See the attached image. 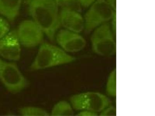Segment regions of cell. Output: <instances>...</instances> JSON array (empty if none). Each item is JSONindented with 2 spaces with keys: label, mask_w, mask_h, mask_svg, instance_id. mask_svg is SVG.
<instances>
[{
  "label": "cell",
  "mask_w": 155,
  "mask_h": 116,
  "mask_svg": "<svg viewBox=\"0 0 155 116\" xmlns=\"http://www.w3.org/2000/svg\"><path fill=\"white\" fill-rule=\"evenodd\" d=\"M0 81L11 93L17 94L28 87L30 82L14 63L0 59Z\"/></svg>",
  "instance_id": "cell-3"
},
{
  "label": "cell",
  "mask_w": 155,
  "mask_h": 116,
  "mask_svg": "<svg viewBox=\"0 0 155 116\" xmlns=\"http://www.w3.org/2000/svg\"><path fill=\"white\" fill-rule=\"evenodd\" d=\"M21 44L16 29L10 31L0 40V56L12 61H17L21 56Z\"/></svg>",
  "instance_id": "cell-9"
},
{
  "label": "cell",
  "mask_w": 155,
  "mask_h": 116,
  "mask_svg": "<svg viewBox=\"0 0 155 116\" xmlns=\"http://www.w3.org/2000/svg\"><path fill=\"white\" fill-rule=\"evenodd\" d=\"M23 0H0V14L13 22L18 16Z\"/></svg>",
  "instance_id": "cell-11"
},
{
  "label": "cell",
  "mask_w": 155,
  "mask_h": 116,
  "mask_svg": "<svg viewBox=\"0 0 155 116\" xmlns=\"http://www.w3.org/2000/svg\"><path fill=\"white\" fill-rule=\"evenodd\" d=\"M114 34L109 23L94 30L91 37L93 51L102 56H110L114 55L116 46Z\"/></svg>",
  "instance_id": "cell-5"
},
{
  "label": "cell",
  "mask_w": 155,
  "mask_h": 116,
  "mask_svg": "<svg viewBox=\"0 0 155 116\" xmlns=\"http://www.w3.org/2000/svg\"><path fill=\"white\" fill-rule=\"evenodd\" d=\"M50 114L53 116H72L74 111L71 103L65 101H61L54 105Z\"/></svg>",
  "instance_id": "cell-12"
},
{
  "label": "cell",
  "mask_w": 155,
  "mask_h": 116,
  "mask_svg": "<svg viewBox=\"0 0 155 116\" xmlns=\"http://www.w3.org/2000/svg\"><path fill=\"white\" fill-rule=\"evenodd\" d=\"M107 93L110 96H116V70L114 69L110 72L108 78L106 86Z\"/></svg>",
  "instance_id": "cell-14"
},
{
  "label": "cell",
  "mask_w": 155,
  "mask_h": 116,
  "mask_svg": "<svg viewBox=\"0 0 155 116\" xmlns=\"http://www.w3.org/2000/svg\"><path fill=\"white\" fill-rule=\"evenodd\" d=\"M55 39L61 48L70 53H75L83 50L87 44L85 38L80 34L65 29L58 32Z\"/></svg>",
  "instance_id": "cell-8"
},
{
  "label": "cell",
  "mask_w": 155,
  "mask_h": 116,
  "mask_svg": "<svg viewBox=\"0 0 155 116\" xmlns=\"http://www.w3.org/2000/svg\"><path fill=\"white\" fill-rule=\"evenodd\" d=\"M10 31V26L5 18L0 17V40L5 37Z\"/></svg>",
  "instance_id": "cell-16"
},
{
  "label": "cell",
  "mask_w": 155,
  "mask_h": 116,
  "mask_svg": "<svg viewBox=\"0 0 155 116\" xmlns=\"http://www.w3.org/2000/svg\"><path fill=\"white\" fill-rule=\"evenodd\" d=\"M98 113L95 112L88 111V110H84L81 111L77 114V116H97Z\"/></svg>",
  "instance_id": "cell-20"
},
{
  "label": "cell",
  "mask_w": 155,
  "mask_h": 116,
  "mask_svg": "<svg viewBox=\"0 0 155 116\" xmlns=\"http://www.w3.org/2000/svg\"><path fill=\"white\" fill-rule=\"evenodd\" d=\"M58 8L61 9H69L79 11V4L78 0H55Z\"/></svg>",
  "instance_id": "cell-15"
},
{
  "label": "cell",
  "mask_w": 155,
  "mask_h": 116,
  "mask_svg": "<svg viewBox=\"0 0 155 116\" xmlns=\"http://www.w3.org/2000/svg\"><path fill=\"white\" fill-rule=\"evenodd\" d=\"M110 21H111L110 26L113 31V33L115 34H116V12H115L113 17L110 19Z\"/></svg>",
  "instance_id": "cell-19"
},
{
  "label": "cell",
  "mask_w": 155,
  "mask_h": 116,
  "mask_svg": "<svg viewBox=\"0 0 155 116\" xmlns=\"http://www.w3.org/2000/svg\"><path fill=\"white\" fill-rule=\"evenodd\" d=\"M76 59L62 48L48 43L43 42L40 45L30 69L31 70L44 69L73 63Z\"/></svg>",
  "instance_id": "cell-2"
},
{
  "label": "cell",
  "mask_w": 155,
  "mask_h": 116,
  "mask_svg": "<svg viewBox=\"0 0 155 116\" xmlns=\"http://www.w3.org/2000/svg\"><path fill=\"white\" fill-rule=\"evenodd\" d=\"M116 115V110L114 106H109L100 112V116H113Z\"/></svg>",
  "instance_id": "cell-17"
},
{
  "label": "cell",
  "mask_w": 155,
  "mask_h": 116,
  "mask_svg": "<svg viewBox=\"0 0 155 116\" xmlns=\"http://www.w3.org/2000/svg\"><path fill=\"white\" fill-rule=\"evenodd\" d=\"M16 30L19 42L25 47L34 48L42 43L45 34L32 19L23 21Z\"/></svg>",
  "instance_id": "cell-7"
},
{
  "label": "cell",
  "mask_w": 155,
  "mask_h": 116,
  "mask_svg": "<svg viewBox=\"0 0 155 116\" xmlns=\"http://www.w3.org/2000/svg\"><path fill=\"white\" fill-rule=\"evenodd\" d=\"M108 3L111 5L112 8L116 11V0H106Z\"/></svg>",
  "instance_id": "cell-21"
},
{
  "label": "cell",
  "mask_w": 155,
  "mask_h": 116,
  "mask_svg": "<svg viewBox=\"0 0 155 116\" xmlns=\"http://www.w3.org/2000/svg\"><path fill=\"white\" fill-rule=\"evenodd\" d=\"M116 11L106 0H97L88 8L84 17V30L90 33L108 23Z\"/></svg>",
  "instance_id": "cell-4"
},
{
  "label": "cell",
  "mask_w": 155,
  "mask_h": 116,
  "mask_svg": "<svg viewBox=\"0 0 155 116\" xmlns=\"http://www.w3.org/2000/svg\"><path fill=\"white\" fill-rule=\"evenodd\" d=\"M25 2L26 3L27 5H28L29 3V2H30V1H31V0H24Z\"/></svg>",
  "instance_id": "cell-22"
},
{
  "label": "cell",
  "mask_w": 155,
  "mask_h": 116,
  "mask_svg": "<svg viewBox=\"0 0 155 116\" xmlns=\"http://www.w3.org/2000/svg\"><path fill=\"white\" fill-rule=\"evenodd\" d=\"M71 104L77 111L88 110L100 113L110 105V102L105 95L99 92H88L73 95L70 98Z\"/></svg>",
  "instance_id": "cell-6"
},
{
  "label": "cell",
  "mask_w": 155,
  "mask_h": 116,
  "mask_svg": "<svg viewBox=\"0 0 155 116\" xmlns=\"http://www.w3.org/2000/svg\"><path fill=\"white\" fill-rule=\"evenodd\" d=\"M28 5L30 16L46 34L54 41L61 26L59 8L55 0H31Z\"/></svg>",
  "instance_id": "cell-1"
},
{
  "label": "cell",
  "mask_w": 155,
  "mask_h": 116,
  "mask_svg": "<svg viewBox=\"0 0 155 116\" xmlns=\"http://www.w3.org/2000/svg\"><path fill=\"white\" fill-rule=\"evenodd\" d=\"M20 115L23 116H48L50 114L44 109L34 106H26L19 109Z\"/></svg>",
  "instance_id": "cell-13"
},
{
  "label": "cell",
  "mask_w": 155,
  "mask_h": 116,
  "mask_svg": "<svg viewBox=\"0 0 155 116\" xmlns=\"http://www.w3.org/2000/svg\"><path fill=\"white\" fill-rule=\"evenodd\" d=\"M97 0H78L80 6L84 8H88Z\"/></svg>",
  "instance_id": "cell-18"
},
{
  "label": "cell",
  "mask_w": 155,
  "mask_h": 116,
  "mask_svg": "<svg viewBox=\"0 0 155 116\" xmlns=\"http://www.w3.org/2000/svg\"><path fill=\"white\" fill-rule=\"evenodd\" d=\"M59 18L61 26L66 30L80 34L85 29L84 17L78 11L61 9Z\"/></svg>",
  "instance_id": "cell-10"
}]
</instances>
